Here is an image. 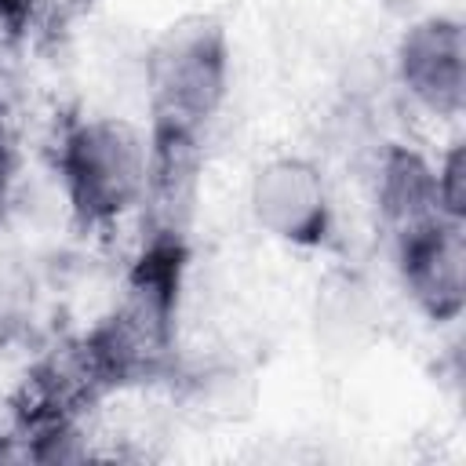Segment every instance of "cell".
<instances>
[{"label": "cell", "instance_id": "6da1fadb", "mask_svg": "<svg viewBox=\"0 0 466 466\" xmlns=\"http://www.w3.org/2000/svg\"><path fill=\"white\" fill-rule=\"evenodd\" d=\"M149 146L124 120H84L62 146V178L87 222H113L149 189Z\"/></svg>", "mask_w": 466, "mask_h": 466}, {"label": "cell", "instance_id": "7a4b0ae2", "mask_svg": "<svg viewBox=\"0 0 466 466\" xmlns=\"http://www.w3.org/2000/svg\"><path fill=\"white\" fill-rule=\"evenodd\" d=\"M226 91V47L208 25L171 29L149 62V95L157 142L193 146Z\"/></svg>", "mask_w": 466, "mask_h": 466}, {"label": "cell", "instance_id": "3957f363", "mask_svg": "<svg viewBox=\"0 0 466 466\" xmlns=\"http://www.w3.org/2000/svg\"><path fill=\"white\" fill-rule=\"evenodd\" d=\"M255 222L288 244H317L331 222V200L317 164L302 157H277L258 167L251 182Z\"/></svg>", "mask_w": 466, "mask_h": 466}, {"label": "cell", "instance_id": "277c9868", "mask_svg": "<svg viewBox=\"0 0 466 466\" xmlns=\"http://www.w3.org/2000/svg\"><path fill=\"white\" fill-rule=\"evenodd\" d=\"M397 76L430 113H459L466 84V44L455 18H426L400 36Z\"/></svg>", "mask_w": 466, "mask_h": 466}, {"label": "cell", "instance_id": "5b68a950", "mask_svg": "<svg viewBox=\"0 0 466 466\" xmlns=\"http://www.w3.org/2000/svg\"><path fill=\"white\" fill-rule=\"evenodd\" d=\"M400 269L415 302L430 317H451L462 306V233L459 218L437 215L397 233Z\"/></svg>", "mask_w": 466, "mask_h": 466}, {"label": "cell", "instance_id": "8992f818", "mask_svg": "<svg viewBox=\"0 0 466 466\" xmlns=\"http://www.w3.org/2000/svg\"><path fill=\"white\" fill-rule=\"evenodd\" d=\"M25 280H22V273L7 262V258H0V324H11L18 313H22V302H25Z\"/></svg>", "mask_w": 466, "mask_h": 466}, {"label": "cell", "instance_id": "52a82bcc", "mask_svg": "<svg viewBox=\"0 0 466 466\" xmlns=\"http://www.w3.org/2000/svg\"><path fill=\"white\" fill-rule=\"evenodd\" d=\"M7 178H11V160H7V146L0 138V208H4V197H7Z\"/></svg>", "mask_w": 466, "mask_h": 466}, {"label": "cell", "instance_id": "ba28073f", "mask_svg": "<svg viewBox=\"0 0 466 466\" xmlns=\"http://www.w3.org/2000/svg\"><path fill=\"white\" fill-rule=\"evenodd\" d=\"M4 4H7V0H0V15H4Z\"/></svg>", "mask_w": 466, "mask_h": 466}]
</instances>
